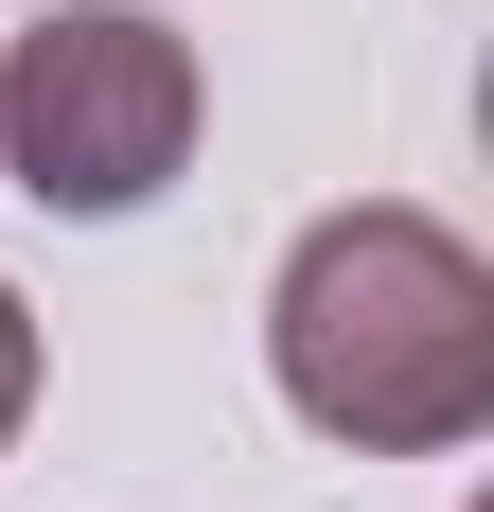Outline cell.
I'll return each mask as SVG.
<instances>
[{
    "label": "cell",
    "instance_id": "obj_1",
    "mask_svg": "<svg viewBox=\"0 0 494 512\" xmlns=\"http://www.w3.org/2000/svg\"><path fill=\"white\" fill-rule=\"evenodd\" d=\"M265 371L353 460H442L494 424V265L424 195H353L265 283Z\"/></svg>",
    "mask_w": 494,
    "mask_h": 512
},
{
    "label": "cell",
    "instance_id": "obj_2",
    "mask_svg": "<svg viewBox=\"0 0 494 512\" xmlns=\"http://www.w3.org/2000/svg\"><path fill=\"white\" fill-rule=\"evenodd\" d=\"M195 124H212V71L142 0H53L0 36V177L36 212H89V230L159 212L195 177Z\"/></svg>",
    "mask_w": 494,
    "mask_h": 512
},
{
    "label": "cell",
    "instance_id": "obj_3",
    "mask_svg": "<svg viewBox=\"0 0 494 512\" xmlns=\"http://www.w3.org/2000/svg\"><path fill=\"white\" fill-rule=\"evenodd\" d=\"M18 424H36V301L0 283V442H18Z\"/></svg>",
    "mask_w": 494,
    "mask_h": 512
}]
</instances>
